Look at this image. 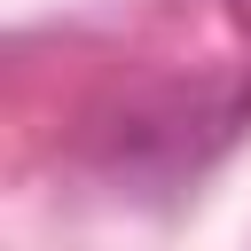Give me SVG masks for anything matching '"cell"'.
<instances>
[{"label":"cell","mask_w":251,"mask_h":251,"mask_svg":"<svg viewBox=\"0 0 251 251\" xmlns=\"http://www.w3.org/2000/svg\"><path fill=\"white\" fill-rule=\"evenodd\" d=\"M227 8H235V24H243V31H251V0H227Z\"/></svg>","instance_id":"cell-1"}]
</instances>
